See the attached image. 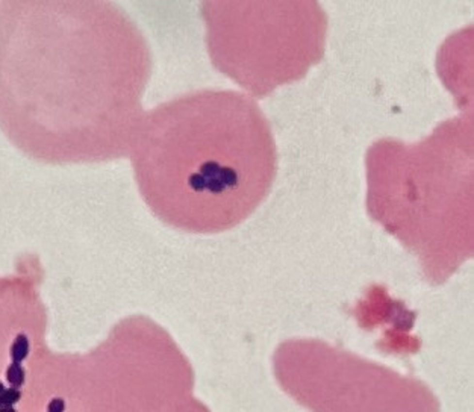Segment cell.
Masks as SVG:
<instances>
[{
	"label": "cell",
	"mask_w": 474,
	"mask_h": 412,
	"mask_svg": "<svg viewBox=\"0 0 474 412\" xmlns=\"http://www.w3.org/2000/svg\"><path fill=\"white\" fill-rule=\"evenodd\" d=\"M140 194L170 226L215 233L265 200L278 171L270 123L235 90H197L144 112L129 148Z\"/></svg>",
	"instance_id": "7a4b0ae2"
},
{
	"label": "cell",
	"mask_w": 474,
	"mask_h": 412,
	"mask_svg": "<svg viewBox=\"0 0 474 412\" xmlns=\"http://www.w3.org/2000/svg\"><path fill=\"white\" fill-rule=\"evenodd\" d=\"M21 398V393L18 388H6L3 391V394L0 396V408L2 406H14L17 402H20Z\"/></svg>",
	"instance_id": "ba28073f"
},
{
	"label": "cell",
	"mask_w": 474,
	"mask_h": 412,
	"mask_svg": "<svg viewBox=\"0 0 474 412\" xmlns=\"http://www.w3.org/2000/svg\"><path fill=\"white\" fill-rule=\"evenodd\" d=\"M29 352H31L29 336L26 333H17L14 341L11 344V348H9V356H11L12 362L21 364V362L29 356Z\"/></svg>",
	"instance_id": "8992f818"
},
{
	"label": "cell",
	"mask_w": 474,
	"mask_h": 412,
	"mask_svg": "<svg viewBox=\"0 0 474 412\" xmlns=\"http://www.w3.org/2000/svg\"><path fill=\"white\" fill-rule=\"evenodd\" d=\"M6 388H5V385L2 383V382H0V396H2L3 394V391H5Z\"/></svg>",
	"instance_id": "8fae6325"
},
{
	"label": "cell",
	"mask_w": 474,
	"mask_h": 412,
	"mask_svg": "<svg viewBox=\"0 0 474 412\" xmlns=\"http://www.w3.org/2000/svg\"><path fill=\"white\" fill-rule=\"evenodd\" d=\"M274 370L283 391L311 412H440L424 382L321 340L282 343Z\"/></svg>",
	"instance_id": "5b68a950"
},
{
	"label": "cell",
	"mask_w": 474,
	"mask_h": 412,
	"mask_svg": "<svg viewBox=\"0 0 474 412\" xmlns=\"http://www.w3.org/2000/svg\"><path fill=\"white\" fill-rule=\"evenodd\" d=\"M367 209L440 285L473 256V117L444 120L418 143L367 152Z\"/></svg>",
	"instance_id": "3957f363"
},
{
	"label": "cell",
	"mask_w": 474,
	"mask_h": 412,
	"mask_svg": "<svg viewBox=\"0 0 474 412\" xmlns=\"http://www.w3.org/2000/svg\"><path fill=\"white\" fill-rule=\"evenodd\" d=\"M146 35L105 0L0 2V128L47 164L120 159L144 115Z\"/></svg>",
	"instance_id": "6da1fadb"
},
{
	"label": "cell",
	"mask_w": 474,
	"mask_h": 412,
	"mask_svg": "<svg viewBox=\"0 0 474 412\" xmlns=\"http://www.w3.org/2000/svg\"><path fill=\"white\" fill-rule=\"evenodd\" d=\"M64 411H65V402L59 397L52 398L50 403L47 405V412H64Z\"/></svg>",
	"instance_id": "9c48e42d"
},
{
	"label": "cell",
	"mask_w": 474,
	"mask_h": 412,
	"mask_svg": "<svg viewBox=\"0 0 474 412\" xmlns=\"http://www.w3.org/2000/svg\"><path fill=\"white\" fill-rule=\"evenodd\" d=\"M208 52L250 97L302 79L326 50L327 16L314 0L203 2Z\"/></svg>",
	"instance_id": "277c9868"
},
{
	"label": "cell",
	"mask_w": 474,
	"mask_h": 412,
	"mask_svg": "<svg viewBox=\"0 0 474 412\" xmlns=\"http://www.w3.org/2000/svg\"><path fill=\"white\" fill-rule=\"evenodd\" d=\"M6 379L12 388H20V386L24 383V379H26V373H24V368L21 367V364L12 362L6 370Z\"/></svg>",
	"instance_id": "52a82bcc"
},
{
	"label": "cell",
	"mask_w": 474,
	"mask_h": 412,
	"mask_svg": "<svg viewBox=\"0 0 474 412\" xmlns=\"http://www.w3.org/2000/svg\"><path fill=\"white\" fill-rule=\"evenodd\" d=\"M0 412H17L14 406H2L0 408Z\"/></svg>",
	"instance_id": "30bf717a"
}]
</instances>
